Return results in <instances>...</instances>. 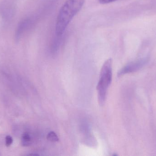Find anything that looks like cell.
Here are the masks:
<instances>
[{
  "label": "cell",
  "instance_id": "obj_1",
  "mask_svg": "<svg viewBox=\"0 0 156 156\" xmlns=\"http://www.w3.org/2000/svg\"><path fill=\"white\" fill-rule=\"evenodd\" d=\"M84 0H67L59 11L56 23L55 32L61 35L74 16L80 12Z\"/></svg>",
  "mask_w": 156,
  "mask_h": 156
},
{
  "label": "cell",
  "instance_id": "obj_2",
  "mask_svg": "<svg viewBox=\"0 0 156 156\" xmlns=\"http://www.w3.org/2000/svg\"><path fill=\"white\" fill-rule=\"evenodd\" d=\"M112 59H109L105 62L100 73V79L96 87L98 92L99 104L103 105L105 102L107 90L112 83Z\"/></svg>",
  "mask_w": 156,
  "mask_h": 156
},
{
  "label": "cell",
  "instance_id": "obj_3",
  "mask_svg": "<svg viewBox=\"0 0 156 156\" xmlns=\"http://www.w3.org/2000/svg\"><path fill=\"white\" fill-rule=\"evenodd\" d=\"M148 60L147 59L145 58L135 62H132L126 65L125 67L122 69L118 72V76H121L126 73L134 72L140 69L143 66H144Z\"/></svg>",
  "mask_w": 156,
  "mask_h": 156
},
{
  "label": "cell",
  "instance_id": "obj_4",
  "mask_svg": "<svg viewBox=\"0 0 156 156\" xmlns=\"http://www.w3.org/2000/svg\"><path fill=\"white\" fill-rule=\"evenodd\" d=\"M28 24V20H24L22 21L17 27V31L16 34V38L18 40L21 36V34L23 32L26 27L27 26Z\"/></svg>",
  "mask_w": 156,
  "mask_h": 156
},
{
  "label": "cell",
  "instance_id": "obj_5",
  "mask_svg": "<svg viewBox=\"0 0 156 156\" xmlns=\"http://www.w3.org/2000/svg\"><path fill=\"white\" fill-rule=\"evenodd\" d=\"M22 145L24 146L27 147L30 146L32 143V139L29 133H24L22 136Z\"/></svg>",
  "mask_w": 156,
  "mask_h": 156
},
{
  "label": "cell",
  "instance_id": "obj_6",
  "mask_svg": "<svg viewBox=\"0 0 156 156\" xmlns=\"http://www.w3.org/2000/svg\"><path fill=\"white\" fill-rule=\"evenodd\" d=\"M47 138L51 142H58L59 140L58 136L54 132H51L48 134Z\"/></svg>",
  "mask_w": 156,
  "mask_h": 156
},
{
  "label": "cell",
  "instance_id": "obj_7",
  "mask_svg": "<svg viewBox=\"0 0 156 156\" xmlns=\"http://www.w3.org/2000/svg\"><path fill=\"white\" fill-rule=\"evenodd\" d=\"M12 143V138L10 136H6L5 137V145H6V146H10Z\"/></svg>",
  "mask_w": 156,
  "mask_h": 156
},
{
  "label": "cell",
  "instance_id": "obj_8",
  "mask_svg": "<svg viewBox=\"0 0 156 156\" xmlns=\"http://www.w3.org/2000/svg\"><path fill=\"white\" fill-rule=\"evenodd\" d=\"M116 1H118V0H99V2L102 4L110 3Z\"/></svg>",
  "mask_w": 156,
  "mask_h": 156
}]
</instances>
